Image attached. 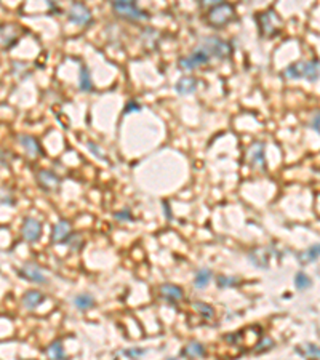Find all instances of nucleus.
I'll return each instance as SVG.
<instances>
[{"label": "nucleus", "mask_w": 320, "mask_h": 360, "mask_svg": "<svg viewBox=\"0 0 320 360\" xmlns=\"http://www.w3.org/2000/svg\"><path fill=\"white\" fill-rule=\"evenodd\" d=\"M218 282V286L220 288H229V286H237L239 285V279L237 277H224V276H220L216 279Z\"/></svg>", "instance_id": "obj_28"}, {"label": "nucleus", "mask_w": 320, "mask_h": 360, "mask_svg": "<svg viewBox=\"0 0 320 360\" xmlns=\"http://www.w3.org/2000/svg\"><path fill=\"white\" fill-rule=\"evenodd\" d=\"M43 301H45V296H43V293L39 292V290H29V292H26L24 296H23V299H21L23 306L26 309H29V311L39 308Z\"/></svg>", "instance_id": "obj_12"}, {"label": "nucleus", "mask_w": 320, "mask_h": 360, "mask_svg": "<svg viewBox=\"0 0 320 360\" xmlns=\"http://www.w3.org/2000/svg\"><path fill=\"white\" fill-rule=\"evenodd\" d=\"M112 10L122 18L132 20V21H141V20H148L149 14L141 10L135 2H130V0H117V2H112Z\"/></svg>", "instance_id": "obj_4"}, {"label": "nucleus", "mask_w": 320, "mask_h": 360, "mask_svg": "<svg viewBox=\"0 0 320 360\" xmlns=\"http://www.w3.org/2000/svg\"><path fill=\"white\" fill-rule=\"evenodd\" d=\"M192 308L199 314H202L203 317H205V319H211V317H213V308L210 304H207V302H194Z\"/></svg>", "instance_id": "obj_27"}, {"label": "nucleus", "mask_w": 320, "mask_h": 360, "mask_svg": "<svg viewBox=\"0 0 320 360\" xmlns=\"http://www.w3.org/2000/svg\"><path fill=\"white\" fill-rule=\"evenodd\" d=\"M250 160L255 165L264 167V142H255L248 151Z\"/></svg>", "instance_id": "obj_16"}, {"label": "nucleus", "mask_w": 320, "mask_h": 360, "mask_svg": "<svg viewBox=\"0 0 320 360\" xmlns=\"http://www.w3.org/2000/svg\"><path fill=\"white\" fill-rule=\"evenodd\" d=\"M115 218H117V220H120V218H127V220H132V218H130V210L127 208L123 213H115Z\"/></svg>", "instance_id": "obj_33"}, {"label": "nucleus", "mask_w": 320, "mask_h": 360, "mask_svg": "<svg viewBox=\"0 0 320 360\" xmlns=\"http://www.w3.org/2000/svg\"><path fill=\"white\" fill-rule=\"evenodd\" d=\"M295 285L298 290H308V288H311L312 285V280L311 277L308 276V274H304V272H298L296 276H295Z\"/></svg>", "instance_id": "obj_26"}, {"label": "nucleus", "mask_w": 320, "mask_h": 360, "mask_svg": "<svg viewBox=\"0 0 320 360\" xmlns=\"http://www.w3.org/2000/svg\"><path fill=\"white\" fill-rule=\"evenodd\" d=\"M303 77H306L309 82H315L318 79V61L317 60H311L308 63H304Z\"/></svg>", "instance_id": "obj_19"}, {"label": "nucleus", "mask_w": 320, "mask_h": 360, "mask_svg": "<svg viewBox=\"0 0 320 360\" xmlns=\"http://www.w3.org/2000/svg\"><path fill=\"white\" fill-rule=\"evenodd\" d=\"M132 111H141V107L138 106V103L136 101H130V103L127 104V107L123 109V114H128V112H132Z\"/></svg>", "instance_id": "obj_31"}, {"label": "nucleus", "mask_w": 320, "mask_h": 360, "mask_svg": "<svg viewBox=\"0 0 320 360\" xmlns=\"http://www.w3.org/2000/svg\"><path fill=\"white\" fill-rule=\"evenodd\" d=\"M93 20L92 11L88 10V7L83 5L82 2H74L69 8V21L79 24V26H86L90 24Z\"/></svg>", "instance_id": "obj_5"}, {"label": "nucleus", "mask_w": 320, "mask_h": 360, "mask_svg": "<svg viewBox=\"0 0 320 360\" xmlns=\"http://www.w3.org/2000/svg\"><path fill=\"white\" fill-rule=\"evenodd\" d=\"M127 355H133V357H136V355H143L144 354V351H139V352H135V351H130V352H125Z\"/></svg>", "instance_id": "obj_34"}, {"label": "nucleus", "mask_w": 320, "mask_h": 360, "mask_svg": "<svg viewBox=\"0 0 320 360\" xmlns=\"http://www.w3.org/2000/svg\"><path fill=\"white\" fill-rule=\"evenodd\" d=\"M197 88V80L194 77H183L176 83V92L180 95H191Z\"/></svg>", "instance_id": "obj_17"}, {"label": "nucleus", "mask_w": 320, "mask_h": 360, "mask_svg": "<svg viewBox=\"0 0 320 360\" xmlns=\"http://www.w3.org/2000/svg\"><path fill=\"white\" fill-rule=\"evenodd\" d=\"M79 86H80L82 92H92V88H93V82L90 79V70L86 66L80 67V83H79Z\"/></svg>", "instance_id": "obj_22"}, {"label": "nucleus", "mask_w": 320, "mask_h": 360, "mask_svg": "<svg viewBox=\"0 0 320 360\" xmlns=\"http://www.w3.org/2000/svg\"><path fill=\"white\" fill-rule=\"evenodd\" d=\"M13 197H11V194L10 192H7V191H4L2 194H0V204H7V205H11L13 204Z\"/></svg>", "instance_id": "obj_30"}, {"label": "nucleus", "mask_w": 320, "mask_h": 360, "mask_svg": "<svg viewBox=\"0 0 320 360\" xmlns=\"http://www.w3.org/2000/svg\"><path fill=\"white\" fill-rule=\"evenodd\" d=\"M210 279H211V271L210 269H207V267H203V269H200L199 272H197V276H195V286L197 288H205L207 285H208V282H210Z\"/></svg>", "instance_id": "obj_24"}, {"label": "nucleus", "mask_w": 320, "mask_h": 360, "mask_svg": "<svg viewBox=\"0 0 320 360\" xmlns=\"http://www.w3.org/2000/svg\"><path fill=\"white\" fill-rule=\"evenodd\" d=\"M70 224L63 220L60 223H56L55 227H53V232H51V242L53 243H63V242H67L69 237H70Z\"/></svg>", "instance_id": "obj_11"}, {"label": "nucleus", "mask_w": 320, "mask_h": 360, "mask_svg": "<svg viewBox=\"0 0 320 360\" xmlns=\"http://www.w3.org/2000/svg\"><path fill=\"white\" fill-rule=\"evenodd\" d=\"M311 127L314 128V132H315V133H318V112L314 115V119H312V123H311Z\"/></svg>", "instance_id": "obj_32"}, {"label": "nucleus", "mask_w": 320, "mask_h": 360, "mask_svg": "<svg viewBox=\"0 0 320 360\" xmlns=\"http://www.w3.org/2000/svg\"><path fill=\"white\" fill-rule=\"evenodd\" d=\"M318 251H320L318 243L312 245V247H309L306 251H303V253L299 255V263H301V264H309V263H314L315 259L318 258Z\"/></svg>", "instance_id": "obj_20"}, {"label": "nucleus", "mask_w": 320, "mask_h": 360, "mask_svg": "<svg viewBox=\"0 0 320 360\" xmlns=\"http://www.w3.org/2000/svg\"><path fill=\"white\" fill-rule=\"evenodd\" d=\"M18 141L21 146L26 149V152L31 155V157H37L42 154V149H40V144L37 142L35 138H32L31 135H20L18 136Z\"/></svg>", "instance_id": "obj_14"}, {"label": "nucleus", "mask_w": 320, "mask_h": 360, "mask_svg": "<svg viewBox=\"0 0 320 360\" xmlns=\"http://www.w3.org/2000/svg\"><path fill=\"white\" fill-rule=\"evenodd\" d=\"M37 181L43 191H56L61 184V179L50 170H40L37 173Z\"/></svg>", "instance_id": "obj_9"}, {"label": "nucleus", "mask_w": 320, "mask_h": 360, "mask_svg": "<svg viewBox=\"0 0 320 360\" xmlns=\"http://www.w3.org/2000/svg\"><path fill=\"white\" fill-rule=\"evenodd\" d=\"M208 61H210V56H208L205 51H203V50L195 48L189 56L181 58V60L178 61V64H180V67H181L183 70H192V69H195L197 66L207 64Z\"/></svg>", "instance_id": "obj_6"}, {"label": "nucleus", "mask_w": 320, "mask_h": 360, "mask_svg": "<svg viewBox=\"0 0 320 360\" xmlns=\"http://www.w3.org/2000/svg\"><path fill=\"white\" fill-rule=\"evenodd\" d=\"M183 355L184 357H189V358H199V357H203L205 355V348L197 343V341H192L189 343L186 348L183 349Z\"/></svg>", "instance_id": "obj_18"}, {"label": "nucleus", "mask_w": 320, "mask_h": 360, "mask_svg": "<svg viewBox=\"0 0 320 360\" xmlns=\"http://www.w3.org/2000/svg\"><path fill=\"white\" fill-rule=\"evenodd\" d=\"M168 360H176V358H168Z\"/></svg>", "instance_id": "obj_35"}, {"label": "nucleus", "mask_w": 320, "mask_h": 360, "mask_svg": "<svg viewBox=\"0 0 320 360\" xmlns=\"http://www.w3.org/2000/svg\"><path fill=\"white\" fill-rule=\"evenodd\" d=\"M200 50L205 51L208 56H215L218 60H226L232 53V47L220 37H205L200 42Z\"/></svg>", "instance_id": "obj_2"}, {"label": "nucleus", "mask_w": 320, "mask_h": 360, "mask_svg": "<svg viewBox=\"0 0 320 360\" xmlns=\"http://www.w3.org/2000/svg\"><path fill=\"white\" fill-rule=\"evenodd\" d=\"M303 66H304V61L303 63H295L292 66H288L285 70H283V76L287 79H299L303 77Z\"/></svg>", "instance_id": "obj_25"}, {"label": "nucleus", "mask_w": 320, "mask_h": 360, "mask_svg": "<svg viewBox=\"0 0 320 360\" xmlns=\"http://www.w3.org/2000/svg\"><path fill=\"white\" fill-rule=\"evenodd\" d=\"M256 23L259 26V32L263 37H272L279 34L282 21L274 10H268L264 13H259L256 16Z\"/></svg>", "instance_id": "obj_3"}, {"label": "nucleus", "mask_w": 320, "mask_h": 360, "mask_svg": "<svg viewBox=\"0 0 320 360\" xmlns=\"http://www.w3.org/2000/svg\"><path fill=\"white\" fill-rule=\"evenodd\" d=\"M18 276L35 283H47L45 274H43L42 267L37 266L35 263H26L21 269H18Z\"/></svg>", "instance_id": "obj_8"}, {"label": "nucleus", "mask_w": 320, "mask_h": 360, "mask_svg": "<svg viewBox=\"0 0 320 360\" xmlns=\"http://www.w3.org/2000/svg\"><path fill=\"white\" fill-rule=\"evenodd\" d=\"M18 42V27L13 24H4L0 26V43L4 47L11 48L13 45H16Z\"/></svg>", "instance_id": "obj_10"}, {"label": "nucleus", "mask_w": 320, "mask_h": 360, "mask_svg": "<svg viewBox=\"0 0 320 360\" xmlns=\"http://www.w3.org/2000/svg\"><path fill=\"white\" fill-rule=\"evenodd\" d=\"M248 259L252 261V264H255L259 269H268L269 267V258L266 255V251L263 248H255L250 255Z\"/></svg>", "instance_id": "obj_15"}, {"label": "nucleus", "mask_w": 320, "mask_h": 360, "mask_svg": "<svg viewBox=\"0 0 320 360\" xmlns=\"http://www.w3.org/2000/svg\"><path fill=\"white\" fill-rule=\"evenodd\" d=\"M88 149L96 155V157H99L101 160H106V157H104V154L101 152V149L98 148V146H95V142H88Z\"/></svg>", "instance_id": "obj_29"}, {"label": "nucleus", "mask_w": 320, "mask_h": 360, "mask_svg": "<svg viewBox=\"0 0 320 360\" xmlns=\"http://www.w3.org/2000/svg\"><path fill=\"white\" fill-rule=\"evenodd\" d=\"M47 354L51 360H64L66 358V354H64V349H63V343L61 341H55L48 346L47 349Z\"/></svg>", "instance_id": "obj_21"}, {"label": "nucleus", "mask_w": 320, "mask_h": 360, "mask_svg": "<svg viewBox=\"0 0 320 360\" xmlns=\"http://www.w3.org/2000/svg\"><path fill=\"white\" fill-rule=\"evenodd\" d=\"M236 16V10L230 4L226 2H218L216 5H213L208 11V23L215 27V29H221L224 26H227Z\"/></svg>", "instance_id": "obj_1"}, {"label": "nucleus", "mask_w": 320, "mask_h": 360, "mask_svg": "<svg viewBox=\"0 0 320 360\" xmlns=\"http://www.w3.org/2000/svg\"><path fill=\"white\" fill-rule=\"evenodd\" d=\"M21 236L26 242L35 243L42 236V224L34 218H26L21 227Z\"/></svg>", "instance_id": "obj_7"}, {"label": "nucleus", "mask_w": 320, "mask_h": 360, "mask_svg": "<svg viewBox=\"0 0 320 360\" xmlns=\"http://www.w3.org/2000/svg\"><path fill=\"white\" fill-rule=\"evenodd\" d=\"M160 295H162L164 299L170 301V302H178L183 299V290L178 285H173V283H165L160 286Z\"/></svg>", "instance_id": "obj_13"}, {"label": "nucleus", "mask_w": 320, "mask_h": 360, "mask_svg": "<svg viewBox=\"0 0 320 360\" xmlns=\"http://www.w3.org/2000/svg\"><path fill=\"white\" fill-rule=\"evenodd\" d=\"M74 304L77 306V309L86 311V309H90V308L95 306V299H93L92 295H79L74 299Z\"/></svg>", "instance_id": "obj_23"}]
</instances>
